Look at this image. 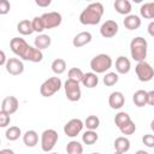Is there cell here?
I'll use <instances>...</instances> for the list:
<instances>
[{
    "label": "cell",
    "instance_id": "9c48e42d",
    "mask_svg": "<svg viewBox=\"0 0 154 154\" xmlns=\"http://www.w3.org/2000/svg\"><path fill=\"white\" fill-rule=\"evenodd\" d=\"M40 17H41V19L43 22L45 29H54V28L59 26L61 24V22H63L61 14L59 12H55V11L46 12Z\"/></svg>",
    "mask_w": 154,
    "mask_h": 154
},
{
    "label": "cell",
    "instance_id": "4316f807",
    "mask_svg": "<svg viewBox=\"0 0 154 154\" xmlns=\"http://www.w3.org/2000/svg\"><path fill=\"white\" fill-rule=\"evenodd\" d=\"M51 67H52V71H53L57 76H58V75H61V73H64V72L66 71V61H65L64 59H61V58L54 59V60L52 61Z\"/></svg>",
    "mask_w": 154,
    "mask_h": 154
},
{
    "label": "cell",
    "instance_id": "9a60e30c",
    "mask_svg": "<svg viewBox=\"0 0 154 154\" xmlns=\"http://www.w3.org/2000/svg\"><path fill=\"white\" fill-rule=\"evenodd\" d=\"M22 59L26 60V61H31V63H40L43 59V53H42V51H38L37 48L29 45V47Z\"/></svg>",
    "mask_w": 154,
    "mask_h": 154
},
{
    "label": "cell",
    "instance_id": "681fc988",
    "mask_svg": "<svg viewBox=\"0 0 154 154\" xmlns=\"http://www.w3.org/2000/svg\"><path fill=\"white\" fill-rule=\"evenodd\" d=\"M0 144H1V140H0Z\"/></svg>",
    "mask_w": 154,
    "mask_h": 154
},
{
    "label": "cell",
    "instance_id": "1f68e13d",
    "mask_svg": "<svg viewBox=\"0 0 154 154\" xmlns=\"http://www.w3.org/2000/svg\"><path fill=\"white\" fill-rule=\"evenodd\" d=\"M83 75H84V72L81 69H78V67H71L69 70V72H67V76H69L67 79L75 81L77 83H81V81L83 78Z\"/></svg>",
    "mask_w": 154,
    "mask_h": 154
},
{
    "label": "cell",
    "instance_id": "8d00e7d4",
    "mask_svg": "<svg viewBox=\"0 0 154 154\" xmlns=\"http://www.w3.org/2000/svg\"><path fill=\"white\" fill-rule=\"evenodd\" d=\"M10 122H11V117L10 114L5 113L4 111L0 109V128H6L10 125Z\"/></svg>",
    "mask_w": 154,
    "mask_h": 154
},
{
    "label": "cell",
    "instance_id": "2e32d148",
    "mask_svg": "<svg viewBox=\"0 0 154 154\" xmlns=\"http://www.w3.org/2000/svg\"><path fill=\"white\" fill-rule=\"evenodd\" d=\"M91 38H93V36H91V34L89 31H82V32L77 34L73 37L72 45L76 48H81V47H84L85 45H88L91 41Z\"/></svg>",
    "mask_w": 154,
    "mask_h": 154
},
{
    "label": "cell",
    "instance_id": "ab89813d",
    "mask_svg": "<svg viewBox=\"0 0 154 154\" xmlns=\"http://www.w3.org/2000/svg\"><path fill=\"white\" fill-rule=\"evenodd\" d=\"M147 105L154 106V90L147 91Z\"/></svg>",
    "mask_w": 154,
    "mask_h": 154
},
{
    "label": "cell",
    "instance_id": "60d3db41",
    "mask_svg": "<svg viewBox=\"0 0 154 154\" xmlns=\"http://www.w3.org/2000/svg\"><path fill=\"white\" fill-rule=\"evenodd\" d=\"M35 4L40 7H48L52 4V1L51 0H35Z\"/></svg>",
    "mask_w": 154,
    "mask_h": 154
},
{
    "label": "cell",
    "instance_id": "f546056e",
    "mask_svg": "<svg viewBox=\"0 0 154 154\" xmlns=\"http://www.w3.org/2000/svg\"><path fill=\"white\" fill-rule=\"evenodd\" d=\"M66 152L67 154H82L83 153V146L78 141H70L66 146Z\"/></svg>",
    "mask_w": 154,
    "mask_h": 154
},
{
    "label": "cell",
    "instance_id": "b9f144b4",
    "mask_svg": "<svg viewBox=\"0 0 154 154\" xmlns=\"http://www.w3.org/2000/svg\"><path fill=\"white\" fill-rule=\"evenodd\" d=\"M6 61H7L6 54H5V52H4V51H1V49H0V66L5 65V64H6Z\"/></svg>",
    "mask_w": 154,
    "mask_h": 154
},
{
    "label": "cell",
    "instance_id": "30bf717a",
    "mask_svg": "<svg viewBox=\"0 0 154 154\" xmlns=\"http://www.w3.org/2000/svg\"><path fill=\"white\" fill-rule=\"evenodd\" d=\"M118 30H119L118 23L116 20H112V19H108V20L103 22L102 25L100 26V34L105 38L114 37L118 34Z\"/></svg>",
    "mask_w": 154,
    "mask_h": 154
},
{
    "label": "cell",
    "instance_id": "7a4b0ae2",
    "mask_svg": "<svg viewBox=\"0 0 154 154\" xmlns=\"http://www.w3.org/2000/svg\"><path fill=\"white\" fill-rule=\"evenodd\" d=\"M147 52H148V42L144 37L137 36L134 37L130 42V54L131 58L140 63V61H144L147 58Z\"/></svg>",
    "mask_w": 154,
    "mask_h": 154
},
{
    "label": "cell",
    "instance_id": "7bdbcfd3",
    "mask_svg": "<svg viewBox=\"0 0 154 154\" xmlns=\"http://www.w3.org/2000/svg\"><path fill=\"white\" fill-rule=\"evenodd\" d=\"M148 32L150 36H154V22H150L148 25Z\"/></svg>",
    "mask_w": 154,
    "mask_h": 154
},
{
    "label": "cell",
    "instance_id": "ffe728a7",
    "mask_svg": "<svg viewBox=\"0 0 154 154\" xmlns=\"http://www.w3.org/2000/svg\"><path fill=\"white\" fill-rule=\"evenodd\" d=\"M114 149H116V152H118V153H122V154H124V153H126V152H129V149H130V140L128 138V137H125V136H120V137H117L116 140H114Z\"/></svg>",
    "mask_w": 154,
    "mask_h": 154
},
{
    "label": "cell",
    "instance_id": "277c9868",
    "mask_svg": "<svg viewBox=\"0 0 154 154\" xmlns=\"http://www.w3.org/2000/svg\"><path fill=\"white\" fill-rule=\"evenodd\" d=\"M61 87H63L61 79L58 76H53V77H49L48 79H46L41 84V87H40V94L43 97H51L57 91H59Z\"/></svg>",
    "mask_w": 154,
    "mask_h": 154
},
{
    "label": "cell",
    "instance_id": "74e56055",
    "mask_svg": "<svg viewBox=\"0 0 154 154\" xmlns=\"http://www.w3.org/2000/svg\"><path fill=\"white\" fill-rule=\"evenodd\" d=\"M11 10V4L10 1L7 0H0V14L1 16H5L10 12Z\"/></svg>",
    "mask_w": 154,
    "mask_h": 154
},
{
    "label": "cell",
    "instance_id": "ee69618b",
    "mask_svg": "<svg viewBox=\"0 0 154 154\" xmlns=\"http://www.w3.org/2000/svg\"><path fill=\"white\" fill-rule=\"evenodd\" d=\"M0 154H14V152L10 148H4V149H0Z\"/></svg>",
    "mask_w": 154,
    "mask_h": 154
},
{
    "label": "cell",
    "instance_id": "cb8c5ba5",
    "mask_svg": "<svg viewBox=\"0 0 154 154\" xmlns=\"http://www.w3.org/2000/svg\"><path fill=\"white\" fill-rule=\"evenodd\" d=\"M140 14L144 19H153L154 18V2H144L140 7Z\"/></svg>",
    "mask_w": 154,
    "mask_h": 154
},
{
    "label": "cell",
    "instance_id": "5bb4252c",
    "mask_svg": "<svg viewBox=\"0 0 154 154\" xmlns=\"http://www.w3.org/2000/svg\"><path fill=\"white\" fill-rule=\"evenodd\" d=\"M125 103V96L122 91H113L109 94L108 105L112 109H120Z\"/></svg>",
    "mask_w": 154,
    "mask_h": 154
},
{
    "label": "cell",
    "instance_id": "836d02e7",
    "mask_svg": "<svg viewBox=\"0 0 154 154\" xmlns=\"http://www.w3.org/2000/svg\"><path fill=\"white\" fill-rule=\"evenodd\" d=\"M129 120H131L130 116L126 112H118L114 117V124L117 125V128L119 129L122 125H124L125 123H128Z\"/></svg>",
    "mask_w": 154,
    "mask_h": 154
},
{
    "label": "cell",
    "instance_id": "f1b7e54d",
    "mask_svg": "<svg viewBox=\"0 0 154 154\" xmlns=\"http://www.w3.org/2000/svg\"><path fill=\"white\" fill-rule=\"evenodd\" d=\"M5 136L8 141H17L22 136V130L19 126H10L6 129Z\"/></svg>",
    "mask_w": 154,
    "mask_h": 154
},
{
    "label": "cell",
    "instance_id": "d6a6232c",
    "mask_svg": "<svg viewBox=\"0 0 154 154\" xmlns=\"http://www.w3.org/2000/svg\"><path fill=\"white\" fill-rule=\"evenodd\" d=\"M118 81H119V76L117 72H107L102 78V82L106 87H112V85L117 84Z\"/></svg>",
    "mask_w": 154,
    "mask_h": 154
},
{
    "label": "cell",
    "instance_id": "484cf974",
    "mask_svg": "<svg viewBox=\"0 0 154 154\" xmlns=\"http://www.w3.org/2000/svg\"><path fill=\"white\" fill-rule=\"evenodd\" d=\"M17 31L22 35H31L34 32L32 26H31V20L29 19H23L17 24Z\"/></svg>",
    "mask_w": 154,
    "mask_h": 154
},
{
    "label": "cell",
    "instance_id": "8992f818",
    "mask_svg": "<svg viewBox=\"0 0 154 154\" xmlns=\"http://www.w3.org/2000/svg\"><path fill=\"white\" fill-rule=\"evenodd\" d=\"M135 72H136L138 81H141V82H149L154 77V70H153L152 65L149 63H147L146 60L137 63V65L135 66Z\"/></svg>",
    "mask_w": 154,
    "mask_h": 154
},
{
    "label": "cell",
    "instance_id": "f35d334b",
    "mask_svg": "<svg viewBox=\"0 0 154 154\" xmlns=\"http://www.w3.org/2000/svg\"><path fill=\"white\" fill-rule=\"evenodd\" d=\"M142 142H143V144H144L146 147L153 148V147H154V136H153L152 134H147V135H144V136L142 137Z\"/></svg>",
    "mask_w": 154,
    "mask_h": 154
},
{
    "label": "cell",
    "instance_id": "bcb514c9",
    "mask_svg": "<svg viewBox=\"0 0 154 154\" xmlns=\"http://www.w3.org/2000/svg\"><path fill=\"white\" fill-rule=\"evenodd\" d=\"M114 154H122V153H118V152H114Z\"/></svg>",
    "mask_w": 154,
    "mask_h": 154
},
{
    "label": "cell",
    "instance_id": "44dd1931",
    "mask_svg": "<svg viewBox=\"0 0 154 154\" xmlns=\"http://www.w3.org/2000/svg\"><path fill=\"white\" fill-rule=\"evenodd\" d=\"M81 83H82L85 88L91 89V88H95V87L99 84V77H97V75L94 73V72H87V73L83 75V78H82Z\"/></svg>",
    "mask_w": 154,
    "mask_h": 154
},
{
    "label": "cell",
    "instance_id": "f6af8a7d",
    "mask_svg": "<svg viewBox=\"0 0 154 154\" xmlns=\"http://www.w3.org/2000/svg\"><path fill=\"white\" fill-rule=\"evenodd\" d=\"M135 154H149L147 150H143V149H140V150H137Z\"/></svg>",
    "mask_w": 154,
    "mask_h": 154
},
{
    "label": "cell",
    "instance_id": "3957f363",
    "mask_svg": "<svg viewBox=\"0 0 154 154\" xmlns=\"http://www.w3.org/2000/svg\"><path fill=\"white\" fill-rule=\"evenodd\" d=\"M112 64H113L112 58L108 54L100 53L90 60V69L96 75L97 73H105L106 71H108L112 67Z\"/></svg>",
    "mask_w": 154,
    "mask_h": 154
},
{
    "label": "cell",
    "instance_id": "5b68a950",
    "mask_svg": "<svg viewBox=\"0 0 154 154\" xmlns=\"http://www.w3.org/2000/svg\"><path fill=\"white\" fill-rule=\"evenodd\" d=\"M58 132L53 129H47L41 134V149L46 153L51 152L58 142Z\"/></svg>",
    "mask_w": 154,
    "mask_h": 154
},
{
    "label": "cell",
    "instance_id": "4fadbf2b",
    "mask_svg": "<svg viewBox=\"0 0 154 154\" xmlns=\"http://www.w3.org/2000/svg\"><path fill=\"white\" fill-rule=\"evenodd\" d=\"M18 107H19V102L16 96H6L1 102V111H4L10 116L16 113Z\"/></svg>",
    "mask_w": 154,
    "mask_h": 154
},
{
    "label": "cell",
    "instance_id": "83f0119b",
    "mask_svg": "<svg viewBox=\"0 0 154 154\" xmlns=\"http://www.w3.org/2000/svg\"><path fill=\"white\" fill-rule=\"evenodd\" d=\"M99 140V135L96 134L95 130H87L85 132H83L82 135V142L87 146H91L94 144L96 141Z\"/></svg>",
    "mask_w": 154,
    "mask_h": 154
},
{
    "label": "cell",
    "instance_id": "7dc6e473",
    "mask_svg": "<svg viewBox=\"0 0 154 154\" xmlns=\"http://www.w3.org/2000/svg\"><path fill=\"white\" fill-rule=\"evenodd\" d=\"M91 154H100V153H91Z\"/></svg>",
    "mask_w": 154,
    "mask_h": 154
},
{
    "label": "cell",
    "instance_id": "c3c4849f",
    "mask_svg": "<svg viewBox=\"0 0 154 154\" xmlns=\"http://www.w3.org/2000/svg\"><path fill=\"white\" fill-rule=\"evenodd\" d=\"M51 154H58V153H51Z\"/></svg>",
    "mask_w": 154,
    "mask_h": 154
},
{
    "label": "cell",
    "instance_id": "d4e9b609",
    "mask_svg": "<svg viewBox=\"0 0 154 154\" xmlns=\"http://www.w3.org/2000/svg\"><path fill=\"white\" fill-rule=\"evenodd\" d=\"M132 101L137 107H144L147 105V91L146 90H137L132 95Z\"/></svg>",
    "mask_w": 154,
    "mask_h": 154
},
{
    "label": "cell",
    "instance_id": "d6986e66",
    "mask_svg": "<svg viewBox=\"0 0 154 154\" xmlns=\"http://www.w3.org/2000/svg\"><path fill=\"white\" fill-rule=\"evenodd\" d=\"M52 43V40H51V36L46 35V34H40L35 37L34 40V47L37 48L38 51H43V49H47Z\"/></svg>",
    "mask_w": 154,
    "mask_h": 154
},
{
    "label": "cell",
    "instance_id": "8fae6325",
    "mask_svg": "<svg viewBox=\"0 0 154 154\" xmlns=\"http://www.w3.org/2000/svg\"><path fill=\"white\" fill-rule=\"evenodd\" d=\"M28 47H29L28 42L24 38H22V37H13L10 41V48H11V51L17 57H19V58H23V55L26 52Z\"/></svg>",
    "mask_w": 154,
    "mask_h": 154
},
{
    "label": "cell",
    "instance_id": "ba28073f",
    "mask_svg": "<svg viewBox=\"0 0 154 154\" xmlns=\"http://www.w3.org/2000/svg\"><path fill=\"white\" fill-rule=\"evenodd\" d=\"M84 128V124H83V120L79 119V118H73L71 120H69L65 125H64V132L67 137H76L78 134L82 132Z\"/></svg>",
    "mask_w": 154,
    "mask_h": 154
},
{
    "label": "cell",
    "instance_id": "7402d4cb",
    "mask_svg": "<svg viewBox=\"0 0 154 154\" xmlns=\"http://www.w3.org/2000/svg\"><path fill=\"white\" fill-rule=\"evenodd\" d=\"M113 6L119 14L128 16L131 12V2L129 0H116Z\"/></svg>",
    "mask_w": 154,
    "mask_h": 154
},
{
    "label": "cell",
    "instance_id": "603a6c76",
    "mask_svg": "<svg viewBox=\"0 0 154 154\" xmlns=\"http://www.w3.org/2000/svg\"><path fill=\"white\" fill-rule=\"evenodd\" d=\"M23 142L26 147H35L38 143V134L35 130H28L23 135Z\"/></svg>",
    "mask_w": 154,
    "mask_h": 154
},
{
    "label": "cell",
    "instance_id": "e575fe53",
    "mask_svg": "<svg viewBox=\"0 0 154 154\" xmlns=\"http://www.w3.org/2000/svg\"><path fill=\"white\" fill-rule=\"evenodd\" d=\"M119 130H120V132L123 135H132L136 131V125H135V123L132 120H129L128 123H125L124 125H122L119 128Z\"/></svg>",
    "mask_w": 154,
    "mask_h": 154
},
{
    "label": "cell",
    "instance_id": "4dcf8cb0",
    "mask_svg": "<svg viewBox=\"0 0 154 154\" xmlns=\"http://www.w3.org/2000/svg\"><path fill=\"white\" fill-rule=\"evenodd\" d=\"M83 124L87 128V130H96L100 126V119L96 116H88Z\"/></svg>",
    "mask_w": 154,
    "mask_h": 154
},
{
    "label": "cell",
    "instance_id": "52a82bcc",
    "mask_svg": "<svg viewBox=\"0 0 154 154\" xmlns=\"http://www.w3.org/2000/svg\"><path fill=\"white\" fill-rule=\"evenodd\" d=\"M64 90H65V95H66L67 100L71 101V102L78 101L81 99V96H82L79 83H77L75 81L66 79V82L64 83Z\"/></svg>",
    "mask_w": 154,
    "mask_h": 154
},
{
    "label": "cell",
    "instance_id": "d590c367",
    "mask_svg": "<svg viewBox=\"0 0 154 154\" xmlns=\"http://www.w3.org/2000/svg\"><path fill=\"white\" fill-rule=\"evenodd\" d=\"M31 26H32V30L34 32H38V34H42V31L45 30V25H43V22L41 19V17L36 16L34 17V19L31 20Z\"/></svg>",
    "mask_w": 154,
    "mask_h": 154
},
{
    "label": "cell",
    "instance_id": "ac0fdd59",
    "mask_svg": "<svg viewBox=\"0 0 154 154\" xmlns=\"http://www.w3.org/2000/svg\"><path fill=\"white\" fill-rule=\"evenodd\" d=\"M123 24L128 30H136L141 26V18L137 14H128L123 20Z\"/></svg>",
    "mask_w": 154,
    "mask_h": 154
},
{
    "label": "cell",
    "instance_id": "e0dca14e",
    "mask_svg": "<svg viewBox=\"0 0 154 154\" xmlns=\"http://www.w3.org/2000/svg\"><path fill=\"white\" fill-rule=\"evenodd\" d=\"M131 69V63L130 60L124 57V55H120L117 58L116 60V70H117V73H120V75H125L130 71Z\"/></svg>",
    "mask_w": 154,
    "mask_h": 154
},
{
    "label": "cell",
    "instance_id": "6da1fadb",
    "mask_svg": "<svg viewBox=\"0 0 154 154\" xmlns=\"http://www.w3.org/2000/svg\"><path fill=\"white\" fill-rule=\"evenodd\" d=\"M103 5L101 2L89 4L79 14V22L83 25H96L103 16Z\"/></svg>",
    "mask_w": 154,
    "mask_h": 154
},
{
    "label": "cell",
    "instance_id": "7c38bea8",
    "mask_svg": "<svg viewBox=\"0 0 154 154\" xmlns=\"http://www.w3.org/2000/svg\"><path fill=\"white\" fill-rule=\"evenodd\" d=\"M6 71L12 76H19L24 71V64L18 58H10L5 64Z\"/></svg>",
    "mask_w": 154,
    "mask_h": 154
}]
</instances>
